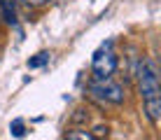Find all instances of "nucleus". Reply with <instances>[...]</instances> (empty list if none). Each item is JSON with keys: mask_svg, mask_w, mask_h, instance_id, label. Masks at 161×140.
<instances>
[{"mask_svg": "<svg viewBox=\"0 0 161 140\" xmlns=\"http://www.w3.org/2000/svg\"><path fill=\"white\" fill-rule=\"evenodd\" d=\"M49 56H52L49 52H37L33 59H28V68L35 70V68H42V65H47V63H49Z\"/></svg>", "mask_w": 161, "mask_h": 140, "instance_id": "obj_5", "label": "nucleus"}, {"mask_svg": "<svg viewBox=\"0 0 161 140\" xmlns=\"http://www.w3.org/2000/svg\"><path fill=\"white\" fill-rule=\"evenodd\" d=\"M138 91H140L142 105H145V117L149 124L157 126L161 119V87H159V65L152 56L140 61L138 65Z\"/></svg>", "mask_w": 161, "mask_h": 140, "instance_id": "obj_1", "label": "nucleus"}, {"mask_svg": "<svg viewBox=\"0 0 161 140\" xmlns=\"http://www.w3.org/2000/svg\"><path fill=\"white\" fill-rule=\"evenodd\" d=\"M86 96L91 100H96L98 105H121L126 100L124 87L117 84L112 77H108V80H91L86 87Z\"/></svg>", "mask_w": 161, "mask_h": 140, "instance_id": "obj_2", "label": "nucleus"}, {"mask_svg": "<svg viewBox=\"0 0 161 140\" xmlns=\"http://www.w3.org/2000/svg\"><path fill=\"white\" fill-rule=\"evenodd\" d=\"M117 65H119V59L114 52V42L108 40L96 49V54L91 59V77L93 80H108L117 72Z\"/></svg>", "mask_w": 161, "mask_h": 140, "instance_id": "obj_3", "label": "nucleus"}, {"mask_svg": "<svg viewBox=\"0 0 161 140\" xmlns=\"http://www.w3.org/2000/svg\"><path fill=\"white\" fill-rule=\"evenodd\" d=\"M19 3L21 0H0V19L7 26H16L19 21Z\"/></svg>", "mask_w": 161, "mask_h": 140, "instance_id": "obj_4", "label": "nucleus"}, {"mask_svg": "<svg viewBox=\"0 0 161 140\" xmlns=\"http://www.w3.org/2000/svg\"><path fill=\"white\" fill-rule=\"evenodd\" d=\"M9 133H12L14 138H24V136H26V124H24V119H14L12 124H9Z\"/></svg>", "mask_w": 161, "mask_h": 140, "instance_id": "obj_7", "label": "nucleus"}, {"mask_svg": "<svg viewBox=\"0 0 161 140\" xmlns=\"http://www.w3.org/2000/svg\"><path fill=\"white\" fill-rule=\"evenodd\" d=\"M65 138H68V140H93L96 136H93L91 131H80V128H73V131H65Z\"/></svg>", "mask_w": 161, "mask_h": 140, "instance_id": "obj_6", "label": "nucleus"}, {"mask_svg": "<svg viewBox=\"0 0 161 140\" xmlns=\"http://www.w3.org/2000/svg\"><path fill=\"white\" fill-rule=\"evenodd\" d=\"M0 21H3V19H0Z\"/></svg>", "mask_w": 161, "mask_h": 140, "instance_id": "obj_9", "label": "nucleus"}, {"mask_svg": "<svg viewBox=\"0 0 161 140\" xmlns=\"http://www.w3.org/2000/svg\"><path fill=\"white\" fill-rule=\"evenodd\" d=\"M21 3L33 7V9H42V7H47V5H52V0H21Z\"/></svg>", "mask_w": 161, "mask_h": 140, "instance_id": "obj_8", "label": "nucleus"}]
</instances>
